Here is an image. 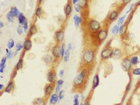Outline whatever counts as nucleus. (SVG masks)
I'll return each mask as SVG.
<instances>
[{"instance_id":"nucleus-25","label":"nucleus","mask_w":140,"mask_h":105,"mask_svg":"<svg viewBox=\"0 0 140 105\" xmlns=\"http://www.w3.org/2000/svg\"><path fill=\"white\" fill-rule=\"evenodd\" d=\"M23 65H24V61H23V58H20L18 60V63H17V64L15 66V70H20L21 69H22L23 68Z\"/></svg>"},{"instance_id":"nucleus-46","label":"nucleus","mask_w":140,"mask_h":105,"mask_svg":"<svg viewBox=\"0 0 140 105\" xmlns=\"http://www.w3.org/2000/svg\"><path fill=\"white\" fill-rule=\"evenodd\" d=\"M61 87H62L59 86V85H56V87H55V93H59L60 91H61Z\"/></svg>"},{"instance_id":"nucleus-41","label":"nucleus","mask_w":140,"mask_h":105,"mask_svg":"<svg viewBox=\"0 0 140 105\" xmlns=\"http://www.w3.org/2000/svg\"><path fill=\"white\" fill-rule=\"evenodd\" d=\"M64 93H65V91L64 90H61L59 93H58V96H59V100H62L64 98Z\"/></svg>"},{"instance_id":"nucleus-14","label":"nucleus","mask_w":140,"mask_h":105,"mask_svg":"<svg viewBox=\"0 0 140 105\" xmlns=\"http://www.w3.org/2000/svg\"><path fill=\"white\" fill-rule=\"evenodd\" d=\"M54 57L53 55H49V54H46L44 56H43L42 60L46 64H50L54 61Z\"/></svg>"},{"instance_id":"nucleus-3","label":"nucleus","mask_w":140,"mask_h":105,"mask_svg":"<svg viewBox=\"0 0 140 105\" xmlns=\"http://www.w3.org/2000/svg\"><path fill=\"white\" fill-rule=\"evenodd\" d=\"M88 28L90 31L97 32L101 30V23L95 19H90L88 22Z\"/></svg>"},{"instance_id":"nucleus-30","label":"nucleus","mask_w":140,"mask_h":105,"mask_svg":"<svg viewBox=\"0 0 140 105\" xmlns=\"http://www.w3.org/2000/svg\"><path fill=\"white\" fill-rule=\"evenodd\" d=\"M119 28L120 26L118 24H116L115 26H114L111 29L112 34H114V35H117L119 33Z\"/></svg>"},{"instance_id":"nucleus-18","label":"nucleus","mask_w":140,"mask_h":105,"mask_svg":"<svg viewBox=\"0 0 140 105\" xmlns=\"http://www.w3.org/2000/svg\"><path fill=\"white\" fill-rule=\"evenodd\" d=\"M59 100V96H58V94H57V93H53V94L50 96L49 103H50L51 105H55V104H56V103L58 102Z\"/></svg>"},{"instance_id":"nucleus-34","label":"nucleus","mask_w":140,"mask_h":105,"mask_svg":"<svg viewBox=\"0 0 140 105\" xmlns=\"http://www.w3.org/2000/svg\"><path fill=\"white\" fill-rule=\"evenodd\" d=\"M6 52H7V53H6V57L7 58V59H11L12 58H13V57L15 55H13V53L14 52L12 51H9V50L7 49H6Z\"/></svg>"},{"instance_id":"nucleus-15","label":"nucleus","mask_w":140,"mask_h":105,"mask_svg":"<svg viewBox=\"0 0 140 105\" xmlns=\"http://www.w3.org/2000/svg\"><path fill=\"white\" fill-rule=\"evenodd\" d=\"M119 15V12L117 10H112L111 13L109 14L108 19L110 22H113V21H116Z\"/></svg>"},{"instance_id":"nucleus-16","label":"nucleus","mask_w":140,"mask_h":105,"mask_svg":"<svg viewBox=\"0 0 140 105\" xmlns=\"http://www.w3.org/2000/svg\"><path fill=\"white\" fill-rule=\"evenodd\" d=\"M121 57H122V51H121V50L119 49H112L111 58H115V59H118V58H120Z\"/></svg>"},{"instance_id":"nucleus-42","label":"nucleus","mask_w":140,"mask_h":105,"mask_svg":"<svg viewBox=\"0 0 140 105\" xmlns=\"http://www.w3.org/2000/svg\"><path fill=\"white\" fill-rule=\"evenodd\" d=\"M63 84H64V81H63V79H60L59 80H57L56 81V85H59V86L62 87L63 85Z\"/></svg>"},{"instance_id":"nucleus-21","label":"nucleus","mask_w":140,"mask_h":105,"mask_svg":"<svg viewBox=\"0 0 140 105\" xmlns=\"http://www.w3.org/2000/svg\"><path fill=\"white\" fill-rule=\"evenodd\" d=\"M18 18V23L19 24H21V25H24V24L26 23L27 22V20H26V16H24L22 13H20L19 15H18V16L17 17Z\"/></svg>"},{"instance_id":"nucleus-57","label":"nucleus","mask_w":140,"mask_h":105,"mask_svg":"<svg viewBox=\"0 0 140 105\" xmlns=\"http://www.w3.org/2000/svg\"><path fill=\"white\" fill-rule=\"evenodd\" d=\"M9 1H10V0H9Z\"/></svg>"},{"instance_id":"nucleus-5","label":"nucleus","mask_w":140,"mask_h":105,"mask_svg":"<svg viewBox=\"0 0 140 105\" xmlns=\"http://www.w3.org/2000/svg\"><path fill=\"white\" fill-rule=\"evenodd\" d=\"M65 38V31L62 29L57 30L54 35V39L57 43H62Z\"/></svg>"},{"instance_id":"nucleus-2","label":"nucleus","mask_w":140,"mask_h":105,"mask_svg":"<svg viewBox=\"0 0 140 105\" xmlns=\"http://www.w3.org/2000/svg\"><path fill=\"white\" fill-rule=\"evenodd\" d=\"M86 70L85 69H84L81 71L80 73L78 74V75L76 76L75 78L73 81V84L75 87L79 88L84 85V84L85 83V80L86 78Z\"/></svg>"},{"instance_id":"nucleus-53","label":"nucleus","mask_w":140,"mask_h":105,"mask_svg":"<svg viewBox=\"0 0 140 105\" xmlns=\"http://www.w3.org/2000/svg\"><path fill=\"white\" fill-rule=\"evenodd\" d=\"M79 97H80L79 94H75L74 96V99H79Z\"/></svg>"},{"instance_id":"nucleus-27","label":"nucleus","mask_w":140,"mask_h":105,"mask_svg":"<svg viewBox=\"0 0 140 105\" xmlns=\"http://www.w3.org/2000/svg\"><path fill=\"white\" fill-rule=\"evenodd\" d=\"M70 51L69 49H66V51L65 52V55L63 57V60L65 63L68 62V60L70 59Z\"/></svg>"},{"instance_id":"nucleus-48","label":"nucleus","mask_w":140,"mask_h":105,"mask_svg":"<svg viewBox=\"0 0 140 105\" xmlns=\"http://www.w3.org/2000/svg\"><path fill=\"white\" fill-rule=\"evenodd\" d=\"M78 99H74V105H79V100Z\"/></svg>"},{"instance_id":"nucleus-45","label":"nucleus","mask_w":140,"mask_h":105,"mask_svg":"<svg viewBox=\"0 0 140 105\" xmlns=\"http://www.w3.org/2000/svg\"><path fill=\"white\" fill-rule=\"evenodd\" d=\"M134 5H135V3H132V5H130V8H129V9H128V10L127 12H126V14H128L129 13H130L132 10L133 8H134Z\"/></svg>"},{"instance_id":"nucleus-37","label":"nucleus","mask_w":140,"mask_h":105,"mask_svg":"<svg viewBox=\"0 0 140 105\" xmlns=\"http://www.w3.org/2000/svg\"><path fill=\"white\" fill-rule=\"evenodd\" d=\"M132 74L134 76H140V68H134L132 70Z\"/></svg>"},{"instance_id":"nucleus-4","label":"nucleus","mask_w":140,"mask_h":105,"mask_svg":"<svg viewBox=\"0 0 140 105\" xmlns=\"http://www.w3.org/2000/svg\"><path fill=\"white\" fill-rule=\"evenodd\" d=\"M132 64L130 61V58H124L123 60H122V63H121V67H122V70L124 71V72H128L129 71H130L132 70Z\"/></svg>"},{"instance_id":"nucleus-6","label":"nucleus","mask_w":140,"mask_h":105,"mask_svg":"<svg viewBox=\"0 0 140 105\" xmlns=\"http://www.w3.org/2000/svg\"><path fill=\"white\" fill-rule=\"evenodd\" d=\"M51 55L54 57L56 59H59L61 58V47L59 46V43L55 44L53 47L51 48Z\"/></svg>"},{"instance_id":"nucleus-8","label":"nucleus","mask_w":140,"mask_h":105,"mask_svg":"<svg viewBox=\"0 0 140 105\" xmlns=\"http://www.w3.org/2000/svg\"><path fill=\"white\" fill-rule=\"evenodd\" d=\"M55 85L54 84H51L49 83V84H47L45 87L44 88V95L45 98H48L49 97L54 91L55 90Z\"/></svg>"},{"instance_id":"nucleus-33","label":"nucleus","mask_w":140,"mask_h":105,"mask_svg":"<svg viewBox=\"0 0 140 105\" xmlns=\"http://www.w3.org/2000/svg\"><path fill=\"white\" fill-rule=\"evenodd\" d=\"M15 46V42H14V40L13 39H9V41L7 42V47L8 49H11L13 47H14Z\"/></svg>"},{"instance_id":"nucleus-58","label":"nucleus","mask_w":140,"mask_h":105,"mask_svg":"<svg viewBox=\"0 0 140 105\" xmlns=\"http://www.w3.org/2000/svg\"></svg>"},{"instance_id":"nucleus-10","label":"nucleus","mask_w":140,"mask_h":105,"mask_svg":"<svg viewBox=\"0 0 140 105\" xmlns=\"http://www.w3.org/2000/svg\"><path fill=\"white\" fill-rule=\"evenodd\" d=\"M47 81L51 84H55L57 81V74L54 69H51L47 73Z\"/></svg>"},{"instance_id":"nucleus-11","label":"nucleus","mask_w":140,"mask_h":105,"mask_svg":"<svg viewBox=\"0 0 140 105\" xmlns=\"http://www.w3.org/2000/svg\"><path fill=\"white\" fill-rule=\"evenodd\" d=\"M73 3H70V1L68 2L65 5V7H64V13L65 14L66 17L68 18L70 16V15L73 13Z\"/></svg>"},{"instance_id":"nucleus-36","label":"nucleus","mask_w":140,"mask_h":105,"mask_svg":"<svg viewBox=\"0 0 140 105\" xmlns=\"http://www.w3.org/2000/svg\"><path fill=\"white\" fill-rule=\"evenodd\" d=\"M16 51H20L21 50L23 49V45L21 43V42H18V43H17V44H16Z\"/></svg>"},{"instance_id":"nucleus-17","label":"nucleus","mask_w":140,"mask_h":105,"mask_svg":"<svg viewBox=\"0 0 140 105\" xmlns=\"http://www.w3.org/2000/svg\"><path fill=\"white\" fill-rule=\"evenodd\" d=\"M99 81H100V79H99V74H95L93 78V81H92V89H95L97 88L99 85Z\"/></svg>"},{"instance_id":"nucleus-28","label":"nucleus","mask_w":140,"mask_h":105,"mask_svg":"<svg viewBox=\"0 0 140 105\" xmlns=\"http://www.w3.org/2000/svg\"><path fill=\"white\" fill-rule=\"evenodd\" d=\"M79 3L81 5V7H82V9H86L88 7L89 0H80Z\"/></svg>"},{"instance_id":"nucleus-55","label":"nucleus","mask_w":140,"mask_h":105,"mask_svg":"<svg viewBox=\"0 0 140 105\" xmlns=\"http://www.w3.org/2000/svg\"><path fill=\"white\" fill-rule=\"evenodd\" d=\"M81 99H82V101H84V99H85V97H84V94H82V97H81Z\"/></svg>"},{"instance_id":"nucleus-51","label":"nucleus","mask_w":140,"mask_h":105,"mask_svg":"<svg viewBox=\"0 0 140 105\" xmlns=\"http://www.w3.org/2000/svg\"><path fill=\"white\" fill-rule=\"evenodd\" d=\"M3 26H4V24H3V22L2 21H1V22H0V28H2Z\"/></svg>"},{"instance_id":"nucleus-43","label":"nucleus","mask_w":140,"mask_h":105,"mask_svg":"<svg viewBox=\"0 0 140 105\" xmlns=\"http://www.w3.org/2000/svg\"><path fill=\"white\" fill-rule=\"evenodd\" d=\"M22 26H23L24 31V32H25V33L28 32V22H26V23L24 24V25H22Z\"/></svg>"},{"instance_id":"nucleus-50","label":"nucleus","mask_w":140,"mask_h":105,"mask_svg":"<svg viewBox=\"0 0 140 105\" xmlns=\"http://www.w3.org/2000/svg\"><path fill=\"white\" fill-rule=\"evenodd\" d=\"M67 49H68L70 50V51H71V50H72V49H73V47H72V43H69V44H68Z\"/></svg>"},{"instance_id":"nucleus-7","label":"nucleus","mask_w":140,"mask_h":105,"mask_svg":"<svg viewBox=\"0 0 140 105\" xmlns=\"http://www.w3.org/2000/svg\"><path fill=\"white\" fill-rule=\"evenodd\" d=\"M112 52V49H111V47H106L101 51V57L103 60L109 59L110 58H111Z\"/></svg>"},{"instance_id":"nucleus-54","label":"nucleus","mask_w":140,"mask_h":105,"mask_svg":"<svg viewBox=\"0 0 140 105\" xmlns=\"http://www.w3.org/2000/svg\"><path fill=\"white\" fill-rule=\"evenodd\" d=\"M135 5L136 6H140V0H138V1L136 3H135Z\"/></svg>"},{"instance_id":"nucleus-24","label":"nucleus","mask_w":140,"mask_h":105,"mask_svg":"<svg viewBox=\"0 0 140 105\" xmlns=\"http://www.w3.org/2000/svg\"><path fill=\"white\" fill-rule=\"evenodd\" d=\"M9 11L12 13V15H13L15 18H17V17H18V15H19V13H20L19 10L18 9V8L17 7H15V6H13V7H12L11 8V9Z\"/></svg>"},{"instance_id":"nucleus-23","label":"nucleus","mask_w":140,"mask_h":105,"mask_svg":"<svg viewBox=\"0 0 140 105\" xmlns=\"http://www.w3.org/2000/svg\"><path fill=\"white\" fill-rule=\"evenodd\" d=\"M44 100H45L43 98H36L34 99L32 104L35 105H45Z\"/></svg>"},{"instance_id":"nucleus-22","label":"nucleus","mask_w":140,"mask_h":105,"mask_svg":"<svg viewBox=\"0 0 140 105\" xmlns=\"http://www.w3.org/2000/svg\"><path fill=\"white\" fill-rule=\"evenodd\" d=\"M74 25L76 28H78V26H80V24L82 22V18H81L80 16L77 15H75L74 16Z\"/></svg>"},{"instance_id":"nucleus-9","label":"nucleus","mask_w":140,"mask_h":105,"mask_svg":"<svg viewBox=\"0 0 140 105\" xmlns=\"http://www.w3.org/2000/svg\"><path fill=\"white\" fill-rule=\"evenodd\" d=\"M108 36V31L105 29H101L97 34V38L99 42H104Z\"/></svg>"},{"instance_id":"nucleus-35","label":"nucleus","mask_w":140,"mask_h":105,"mask_svg":"<svg viewBox=\"0 0 140 105\" xmlns=\"http://www.w3.org/2000/svg\"><path fill=\"white\" fill-rule=\"evenodd\" d=\"M17 34L18 35H22V34H23V32H24L23 26L21 25V24H19L18 27L17 28Z\"/></svg>"},{"instance_id":"nucleus-12","label":"nucleus","mask_w":140,"mask_h":105,"mask_svg":"<svg viewBox=\"0 0 140 105\" xmlns=\"http://www.w3.org/2000/svg\"><path fill=\"white\" fill-rule=\"evenodd\" d=\"M32 47V42L30 37H27L23 43V49L25 51H29Z\"/></svg>"},{"instance_id":"nucleus-26","label":"nucleus","mask_w":140,"mask_h":105,"mask_svg":"<svg viewBox=\"0 0 140 105\" xmlns=\"http://www.w3.org/2000/svg\"><path fill=\"white\" fill-rule=\"evenodd\" d=\"M43 12H44L43 9H42V7L40 5H39V6L36 8V10H35V16H36V17H40V16L42 15Z\"/></svg>"},{"instance_id":"nucleus-13","label":"nucleus","mask_w":140,"mask_h":105,"mask_svg":"<svg viewBox=\"0 0 140 105\" xmlns=\"http://www.w3.org/2000/svg\"><path fill=\"white\" fill-rule=\"evenodd\" d=\"M14 89H15V82L13 81V80H11L8 83L7 85L5 88L4 92L7 93H11L14 91Z\"/></svg>"},{"instance_id":"nucleus-20","label":"nucleus","mask_w":140,"mask_h":105,"mask_svg":"<svg viewBox=\"0 0 140 105\" xmlns=\"http://www.w3.org/2000/svg\"><path fill=\"white\" fill-rule=\"evenodd\" d=\"M7 60V58L6 57H4L1 58V63H0V72L2 74L4 72L5 68H6V62Z\"/></svg>"},{"instance_id":"nucleus-32","label":"nucleus","mask_w":140,"mask_h":105,"mask_svg":"<svg viewBox=\"0 0 140 105\" xmlns=\"http://www.w3.org/2000/svg\"><path fill=\"white\" fill-rule=\"evenodd\" d=\"M66 51V45L65 43H62L61 46V58H63L65 52Z\"/></svg>"},{"instance_id":"nucleus-39","label":"nucleus","mask_w":140,"mask_h":105,"mask_svg":"<svg viewBox=\"0 0 140 105\" xmlns=\"http://www.w3.org/2000/svg\"><path fill=\"white\" fill-rule=\"evenodd\" d=\"M126 17V15H123L121 17H120L119 19H118V22H117V24H118L119 26H120L121 24L124 23V22L125 18Z\"/></svg>"},{"instance_id":"nucleus-1","label":"nucleus","mask_w":140,"mask_h":105,"mask_svg":"<svg viewBox=\"0 0 140 105\" xmlns=\"http://www.w3.org/2000/svg\"><path fill=\"white\" fill-rule=\"evenodd\" d=\"M95 58V53L93 50L86 49L84 51L82 55V60L84 64L90 65L93 63Z\"/></svg>"},{"instance_id":"nucleus-52","label":"nucleus","mask_w":140,"mask_h":105,"mask_svg":"<svg viewBox=\"0 0 140 105\" xmlns=\"http://www.w3.org/2000/svg\"><path fill=\"white\" fill-rule=\"evenodd\" d=\"M3 88H4V85L3 84H0V91H2Z\"/></svg>"},{"instance_id":"nucleus-31","label":"nucleus","mask_w":140,"mask_h":105,"mask_svg":"<svg viewBox=\"0 0 140 105\" xmlns=\"http://www.w3.org/2000/svg\"><path fill=\"white\" fill-rule=\"evenodd\" d=\"M6 18L7 19V21L9 22H13L14 21V18H15L14 16L12 15V13H11L10 11L9 13H7V15H6Z\"/></svg>"},{"instance_id":"nucleus-19","label":"nucleus","mask_w":140,"mask_h":105,"mask_svg":"<svg viewBox=\"0 0 140 105\" xmlns=\"http://www.w3.org/2000/svg\"><path fill=\"white\" fill-rule=\"evenodd\" d=\"M38 33V27L36 24L32 25L28 31V37H32Z\"/></svg>"},{"instance_id":"nucleus-29","label":"nucleus","mask_w":140,"mask_h":105,"mask_svg":"<svg viewBox=\"0 0 140 105\" xmlns=\"http://www.w3.org/2000/svg\"><path fill=\"white\" fill-rule=\"evenodd\" d=\"M130 61H131L133 66L137 65L139 63V58L138 56H133L130 58Z\"/></svg>"},{"instance_id":"nucleus-40","label":"nucleus","mask_w":140,"mask_h":105,"mask_svg":"<svg viewBox=\"0 0 140 105\" xmlns=\"http://www.w3.org/2000/svg\"><path fill=\"white\" fill-rule=\"evenodd\" d=\"M126 32V26L124 24H121L119 28V33L120 34H124Z\"/></svg>"},{"instance_id":"nucleus-56","label":"nucleus","mask_w":140,"mask_h":105,"mask_svg":"<svg viewBox=\"0 0 140 105\" xmlns=\"http://www.w3.org/2000/svg\"><path fill=\"white\" fill-rule=\"evenodd\" d=\"M43 1H44V0H38V4H39V5H40L42 4Z\"/></svg>"},{"instance_id":"nucleus-49","label":"nucleus","mask_w":140,"mask_h":105,"mask_svg":"<svg viewBox=\"0 0 140 105\" xmlns=\"http://www.w3.org/2000/svg\"><path fill=\"white\" fill-rule=\"evenodd\" d=\"M80 1V0H71V3H73V5H76V4H77Z\"/></svg>"},{"instance_id":"nucleus-38","label":"nucleus","mask_w":140,"mask_h":105,"mask_svg":"<svg viewBox=\"0 0 140 105\" xmlns=\"http://www.w3.org/2000/svg\"><path fill=\"white\" fill-rule=\"evenodd\" d=\"M74 9H75V10L77 12V13H81V10H82V9H83L82 7H81V5H80V3H79L74 5Z\"/></svg>"},{"instance_id":"nucleus-44","label":"nucleus","mask_w":140,"mask_h":105,"mask_svg":"<svg viewBox=\"0 0 140 105\" xmlns=\"http://www.w3.org/2000/svg\"><path fill=\"white\" fill-rule=\"evenodd\" d=\"M64 74H65V70L62 69V70H61L59 71V76L60 78H62V77L64 76Z\"/></svg>"},{"instance_id":"nucleus-47","label":"nucleus","mask_w":140,"mask_h":105,"mask_svg":"<svg viewBox=\"0 0 140 105\" xmlns=\"http://www.w3.org/2000/svg\"><path fill=\"white\" fill-rule=\"evenodd\" d=\"M121 1H122V3H123L124 5H127V4H128L132 0H121Z\"/></svg>"}]
</instances>
